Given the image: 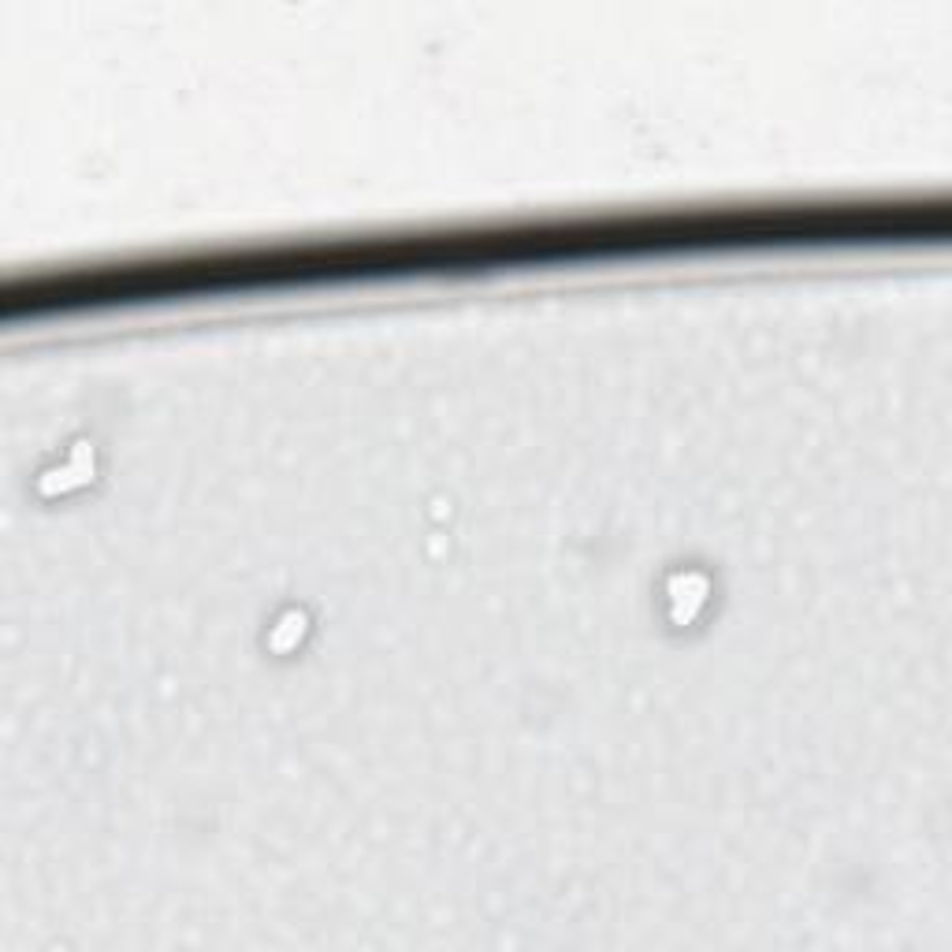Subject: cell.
Here are the masks:
<instances>
[{
    "instance_id": "2",
    "label": "cell",
    "mask_w": 952,
    "mask_h": 952,
    "mask_svg": "<svg viewBox=\"0 0 952 952\" xmlns=\"http://www.w3.org/2000/svg\"><path fill=\"white\" fill-rule=\"evenodd\" d=\"M305 633V614L302 610H287V614H279L276 625L268 629V644L276 651H291L298 640H302Z\"/></svg>"
},
{
    "instance_id": "1",
    "label": "cell",
    "mask_w": 952,
    "mask_h": 952,
    "mask_svg": "<svg viewBox=\"0 0 952 952\" xmlns=\"http://www.w3.org/2000/svg\"><path fill=\"white\" fill-rule=\"evenodd\" d=\"M703 595H707V581H703L700 573H677L674 581H670V607H674L677 622H688V618L696 614Z\"/></svg>"
}]
</instances>
